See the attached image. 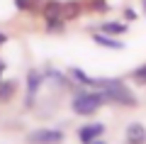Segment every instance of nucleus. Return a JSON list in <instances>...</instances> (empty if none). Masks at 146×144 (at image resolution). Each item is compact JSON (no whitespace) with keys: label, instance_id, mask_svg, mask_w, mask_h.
Here are the masks:
<instances>
[{"label":"nucleus","instance_id":"6ab92c4d","mask_svg":"<svg viewBox=\"0 0 146 144\" xmlns=\"http://www.w3.org/2000/svg\"><path fill=\"white\" fill-rule=\"evenodd\" d=\"M5 42H7V34H5V32H0V46L5 44Z\"/></svg>","mask_w":146,"mask_h":144},{"label":"nucleus","instance_id":"412c9836","mask_svg":"<svg viewBox=\"0 0 146 144\" xmlns=\"http://www.w3.org/2000/svg\"><path fill=\"white\" fill-rule=\"evenodd\" d=\"M141 10H144V15H146V0H141Z\"/></svg>","mask_w":146,"mask_h":144},{"label":"nucleus","instance_id":"4468645a","mask_svg":"<svg viewBox=\"0 0 146 144\" xmlns=\"http://www.w3.org/2000/svg\"><path fill=\"white\" fill-rule=\"evenodd\" d=\"M44 22H46L49 34H61V32L66 29V22H63L61 17H44Z\"/></svg>","mask_w":146,"mask_h":144},{"label":"nucleus","instance_id":"423d86ee","mask_svg":"<svg viewBox=\"0 0 146 144\" xmlns=\"http://www.w3.org/2000/svg\"><path fill=\"white\" fill-rule=\"evenodd\" d=\"M42 73H44V78H51V83H54V86L63 88V90H73V88H76V83H73V78L68 76V73L58 71V68H54V66H46Z\"/></svg>","mask_w":146,"mask_h":144},{"label":"nucleus","instance_id":"dca6fc26","mask_svg":"<svg viewBox=\"0 0 146 144\" xmlns=\"http://www.w3.org/2000/svg\"><path fill=\"white\" fill-rule=\"evenodd\" d=\"M131 78H134L139 86H146V64L139 66V68H134V71H131Z\"/></svg>","mask_w":146,"mask_h":144},{"label":"nucleus","instance_id":"7ed1b4c3","mask_svg":"<svg viewBox=\"0 0 146 144\" xmlns=\"http://www.w3.org/2000/svg\"><path fill=\"white\" fill-rule=\"evenodd\" d=\"M63 139H66L63 129H58V127H39V129L27 132L25 142L27 144H63Z\"/></svg>","mask_w":146,"mask_h":144},{"label":"nucleus","instance_id":"0eeeda50","mask_svg":"<svg viewBox=\"0 0 146 144\" xmlns=\"http://www.w3.org/2000/svg\"><path fill=\"white\" fill-rule=\"evenodd\" d=\"M124 139L127 144H146V127L141 122H131L124 129Z\"/></svg>","mask_w":146,"mask_h":144},{"label":"nucleus","instance_id":"aec40b11","mask_svg":"<svg viewBox=\"0 0 146 144\" xmlns=\"http://www.w3.org/2000/svg\"><path fill=\"white\" fill-rule=\"evenodd\" d=\"M3 68H5V61L0 59V81H3Z\"/></svg>","mask_w":146,"mask_h":144},{"label":"nucleus","instance_id":"ddd939ff","mask_svg":"<svg viewBox=\"0 0 146 144\" xmlns=\"http://www.w3.org/2000/svg\"><path fill=\"white\" fill-rule=\"evenodd\" d=\"M42 15L44 17H61V0H44Z\"/></svg>","mask_w":146,"mask_h":144},{"label":"nucleus","instance_id":"4be33fe9","mask_svg":"<svg viewBox=\"0 0 146 144\" xmlns=\"http://www.w3.org/2000/svg\"><path fill=\"white\" fill-rule=\"evenodd\" d=\"M90 144H105V142H102V139H95V142H90Z\"/></svg>","mask_w":146,"mask_h":144},{"label":"nucleus","instance_id":"6e6552de","mask_svg":"<svg viewBox=\"0 0 146 144\" xmlns=\"http://www.w3.org/2000/svg\"><path fill=\"white\" fill-rule=\"evenodd\" d=\"M80 15H83V5H80V0H66V3H61V20L63 22L78 20Z\"/></svg>","mask_w":146,"mask_h":144},{"label":"nucleus","instance_id":"a211bd4d","mask_svg":"<svg viewBox=\"0 0 146 144\" xmlns=\"http://www.w3.org/2000/svg\"><path fill=\"white\" fill-rule=\"evenodd\" d=\"M124 20H127V22L136 20V10H131V7H127V10H124Z\"/></svg>","mask_w":146,"mask_h":144},{"label":"nucleus","instance_id":"1a4fd4ad","mask_svg":"<svg viewBox=\"0 0 146 144\" xmlns=\"http://www.w3.org/2000/svg\"><path fill=\"white\" fill-rule=\"evenodd\" d=\"M93 42L98 46L115 49V52H122V49H124V42H119V37H110V34H105V32H93Z\"/></svg>","mask_w":146,"mask_h":144},{"label":"nucleus","instance_id":"9d476101","mask_svg":"<svg viewBox=\"0 0 146 144\" xmlns=\"http://www.w3.org/2000/svg\"><path fill=\"white\" fill-rule=\"evenodd\" d=\"M17 88H20V83H17L15 78H7V81H0V105L10 103V100L15 98Z\"/></svg>","mask_w":146,"mask_h":144},{"label":"nucleus","instance_id":"f257e3e1","mask_svg":"<svg viewBox=\"0 0 146 144\" xmlns=\"http://www.w3.org/2000/svg\"><path fill=\"white\" fill-rule=\"evenodd\" d=\"M93 88H98V90L105 93L107 103H117V105H122V108H136V105H139L136 93L131 90L122 78H95Z\"/></svg>","mask_w":146,"mask_h":144},{"label":"nucleus","instance_id":"9b49d317","mask_svg":"<svg viewBox=\"0 0 146 144\" xmlns=\"http://www.w3.org/2000/svg\"><path fill=\"white\" fill-rule=\"evenodd\" d=\"M127 29H129V25H127V22L112 20V22H102L98 32H105V34H110V37H122V34H127Z\"/></svg>","mask_w":146,"mask_h":144},{"label":"nucleus","instance_id":"39448f33","mask_svg":"<svg viewBox=\"0 0 146 144\" xmlns=\"http://www.w3.org/2000/svg\"><path fill=\"white\" fill-rule=\"evenodd\" d=\"M76 134H78V142H80V144H90V142H95V139H100V137L105 134V125H102V122L80 125Z\"/></svg>","mask_w":146,"mask_h":144},{"label":"nucleus","instance_id":"f8f14e48","mask_svg":"<svg viewBox=\"0 0 146 144\" xmlns=\"http://www.w3.org/2000/svg\"><path fill=\"white\" fill-rule=\"evenodd\" d=\"M66 73H68V76L73 78V83H76V86H85V88H93V81H95V78H93V76H88V73H85L83 68H78V66H71V68H68Z\"/></svg>","mask_w":146,"mask_h":144},{"label":"nucleus","instance_id":"f3484780","mask_svg":"<svg viewBox=\"0 0 146 144\" xmlns=\"http://www.w3.org/2000/svg\"><path fill=\"white\" fill-rule=\"evenodd\" d=\"M17 10H32V0H15Z\"/></svg>","mask_w":146,"mask_h":144},{"label":"nucleus","instance_id":"2eb2a0df","mask_svg":"<svg viewBox=\"0 0 146 144\" xmlns=\"http://www.w3.org/2000/svg\"><path fill=\"white\" fill-rule=\"evenodd\" d=\"M90 10L105 15V12H110V3H107V0H93V3H90Z\"/></svg>","mask_w":146,"mask_h":144},{"label":"nucleus","instance_id":"20e7f679","mask_svg":"<svg viewBox=\"0 0 146 144\" xmlns=\"http://www.w3.org/2000/svg\"><path fill=\"white\" fill-rule=\"evenodd\" d=\"M44 73L39 71V68H29L25 76V88H27V95H25V110H32L36 105V93L42 90L44 86Z\"/></svg>","mask_w":146,"mask_h":144},{"label":"nucleus","instance_id":"f03ea898","mask_svg":"<svg viewBox=\"0 0 146 144\" xmlns=\"http://www.w3.org/2000/svg\"><path fill=\"white\" fill-rule=\"evenodd\" d=\"M102 105H107L105 93L98 88H85V86H76L73 88V98H71V110L80 117H90L95 115Z\"/></svg>","mask_w":146,"mask_h":144}]
</instances>
